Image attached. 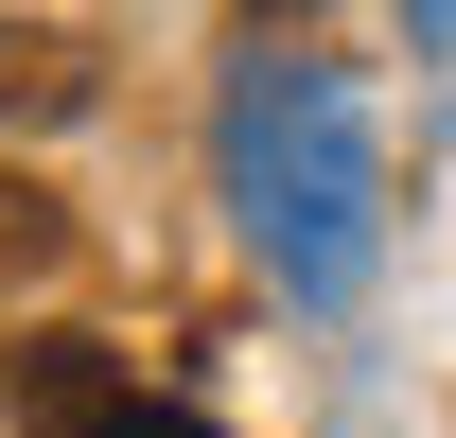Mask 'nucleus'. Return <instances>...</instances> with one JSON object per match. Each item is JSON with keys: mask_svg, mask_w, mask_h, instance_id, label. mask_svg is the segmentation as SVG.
I'll list each match as a JSON object with an SVG mask.
<instances>
[{"mask_svg": "<svg viewBox=\"0 0 456 438\" xmlns=\"http://www.w3.org/2000/svg\"><path fill=\"white\" fill-rule=\"evenodd\" d=\"M106 438H211V421H175V403H123V421Z\"/></svg>", "mask_w": 456, "mask_h": 438, "instance_id": "20e7f679", "label": "nucleus"}, {"mask_svg": "<svg viewBox=\"0 0 456 438\" xmlns=\"http://www.w3.org/2000/svg\"><path fill=\"white\" fill-rule=\"evenodd\" d=\"M0 403H18V438H106L141 385H123L88 333H18V351H0Z\"/></svg>", "mask_w": 456, "mask_h": 438, "instance_id": "f257e3e1", "label": "nucleus"}, {"mask_svg": "<svg viewBox=\"0 0 456 438\" xmlns=\"http://www.w3.org/2000/svg\"><path fill=\"white\" fill-rule=\"evenodd\" d=\"M106 53L70 36V18H0V123H88Z\"/></svg>", "mask_w": 456, "mask_h": 438, "instance_id": "f03ea898", "label": "nucleus"}, {"mask_svg": "<svg viewBox=\"0 0 456 438\" xmlns=\"http://www.w3.org/2000/svg\"><path fill=\"white\" fill-rule=\"evenodd\" d=\"M53 246H70V211H53V193H36V175H0V280H36V264H53Z\"/></svg>", "mask_w": 456, "mask_h": 438, "instance_id": "7ed1b4c3", "label": "nucleus"}]
</instances>
